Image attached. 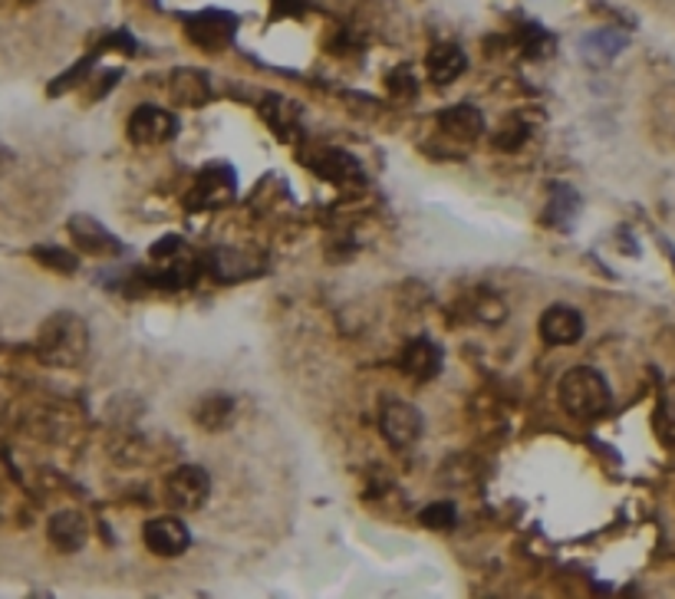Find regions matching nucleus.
<instances>
[{
    "instance_id": "f257e3e1",
    "label": "nucleus",
    "mask_w": 675,
    "mask_h": 599,
    "mask_svg": "<svg viewBox=\"0 0 675 599\" xmlns=\"http://www.w3.org/2000/svg\"><path fill=\"white\" fill-rule=\"evenodd\" d=\"M36 356L53 369H73L89 356V326L73 309H56L36 333Z\"/></svg>"
},
{
    "instance_id": "f03ea898",
    "label": "nucleus",
    "mask_w": 675,
    "mask_h": 599,
    "mask_svg": "<svg viewBox=\"0 0 675 599\" xmlns=\"http://www.w3.org/2000/svg\"><path fill=\"white\" fill-rule=\"evenodd\" d=\"M557 402L564 405L567 415H574L580 422H594L613 409V392H610V382L603 379L600 369L577 366V369L564 372V379L557 385Z\"/></svg>"
},
{
    "instance_id": "7ed1b4c3",
    "label": "nucleus",
    "mask_w": 675,
    "mask_h": 599,
    "mask_svg": "<svg viewBox=\"0 0 675 599\" xmlns=\"http://www.w3.org/2000/svg\"><path fill=\"white\" fill-rule=\"evenodd\" d=\"M152 264H155V284L162 287H188L198 274V264L182 238H165L152 248Z\"/></svg>"
},
{
    "instance_id": "20e7f679",
    "label": "nucleus",
    "mask_w": 675,
    "mask_h": 599,
    "mask_svg": "<svg viewBox=\"0 0 675 599\" xmlns=\"http://www.w3.org/2000/svg\"><path fill=\"white\" fill-rule=\"evenodd\" d=\"M185 30H188V40L208 53H218L225 46H231L235 33H238V17L228 13V10H218V7H208V10H198V13H188L185 17Z\"/></svg>"
},
{
    "instance_id": "39448f33",
    "label": "nucleus",
    "mask_w": 675,
    "mask_h": 599,
    "mask_svg": "<svg viewBox=\"0 0 675 599\" xmlns=\"http://www.w3.org/2000/svg\"><path fill=\"white\" fill-rule=\"evenodd\" d=\"M211 498V478L198 465H182L165 478V501L175 511H202Z\"/></svg>"
},
{
    "instance_id": "423d86ee",
    "label": "nucleus",
    "mask_w": 675,
    "mask_h": 599,
    "mask_svg": "<svg viewBox=\"0 0 675 599\" xmlns=\"http://www.w3.org/2000/svg\"><path fill=\"white\" fill-rule=\"evenodd\" d=\"M379 428L392 448H409L422 438V415L405 399H385L379 412Z\"/></svg>"
},
{
    "instance_id": "0eeeda50",
    "label": "nucleus",
    "mask_w": 675,
    "mask_h": 599,
    "mask_svg": "<svg viewBox=\"0 0 675 599\" xmlns=\"http://www.w3.org/2000/svg\"><path fill=\"white\" fill-rule=\"evenodd\" d=\"M142 541H145L149 554L172 560V557H182V554L192 547V531H188V524H185L182 518L165 514V518H152V521L145 524Z\"/></svg>"
},
{
    "instance_id": "6e6552de",
    "label": "nucleus",
    "mask_w": 675,
    "mask_h": 599,
    "mask_svg": "<svg viewBox=\"0 0 675 599\" xmlns=\"http://www.w3.org/2000/svg\"><path fill=\"white\" fill-rule=\"evenodd\" d=\"M66 231H69L73 244H76L83 254H92V258H119V254H122V241H119L112 231H106V228H102L96 218H89V215H73L69 225H66Z\"/></svg>"
},
{
    "instance_id": "1a4fd4ad",
    "label": "nucleus",
    "mask_w": 675,
    "mask_h": 599,
    "mask_svg": "<svg viewBox=\"0 0 675 599\" xmlns=\"http://www.w3.org/2000/svg\"><path fill=\"white\" fill-rule=\"evenodd\" d=\"M584 313L567 303H554L541 313V339L547 346H574L584 339Z\"/></svg>"
},
{
    "instance_id": "9d476101",
    "label": "nucleus",
    "mask_w": 675,
    "mask_h": 599,
    "mask_svg": "<svg viewBox=\"0 0 675 599\" xmlns=\"http://www.w3.org/2000/svg\"><path fill=\"white\" fill-rule=\"evenodd\" d=\"M178 122L172 112L159 109V106H139L129 116V139L135 145H155V142H168L175 135Z\"/></svg>"
},
{
    "instance_id": "9b49d317",
    "label": "nucleus",
    "mask_w": 675,
    "mask_h": 599,
    "mask_svg": "<svg viewBox=\"0 0 675 599\" xmlns=\"http://www.w3.org/2000/svg\"><path fill=\"white\" fill-rule=\"evenodd\" d=\"M235 188H238L235 172L228 165H211V168L202 172L188 205L192 208H221V205H228L235 198Z\"/></svg>"
},
{
    "instance_id": "f8f14e48",
    "label": "nucleus",
    "mask_w": 675,
    "mask_h": 599,
    "mask_svg": "<svg viewBox=\"0 0 675 599\" xmlns=\"http://www.w3.org/2000/svg\"><path fill=\"white\" fill-rule=\"evenodd\" d=\"M46 537H50V544L59 551V554H76V551H83L86 547V541H89V524H86V518L79 514V511H56L50 521H46Z\"/></svg>"
},
{
    "instance_id": "ddd939ff",
    "label": "nucleus",
    "mask_w": 675,
    "mask_h": 599,
    "mask_svg": "<svg viewBox=\"0 0 675 599\" xmlns=\"http://www.w3.org/2000/svg\"><path fill=\"white\" fill-rule=\"evenodd\" d=\"M438 126L448 139L455 142H471L485 132V116L478 106H468V102H458V106H448L438 112Z\"/></svg>"
},
{
    "instance_id": "4468645a",
    "label": "nucleus",
    "mask_w": 675,
    "mask_h": 599,
    "mask_svg": "<svg viewBox=\"0 0 675 599\" xmlns=\"http://www.w3.org/2000/svg\"><path fill=\"white\" fill-rule=\"evenodd\" d=\"M465 66H468V56H465V50L455 46V43H438V46H432L428 56H425V73H428V79L438 83V86L455 83V79L465 73Z\"/></svg>"
},
{
    "instance_id": "2eb2a0df",
    "label": "nucleus",
    "mask_w": 675,
    "mask_h": 599,
    "mask_svg": "<svg viewBox=\"0 0 675 599\" xmlns=\"http://www.w3.org/2000/svg\"><path fill=\"white\" fill-rule=\"evenodd\" d=\"M399 369L412 379H432L442 369V349L432 339H412L399 356Z\"/></svg>"
},
{
    "instance_id": "dca6fc26",
    "label": "nucleus",
    "mask_w": 675,
    "mask_h": 599,
    "mask_svg": "<svg viewBox=\"0 0 675 599\" xmlns=\"http://www.w3.org/2000/svg\"><path fill=\"white\" fill-rule=\"evenodd\" d=\"M314 168H317V172H320L327 182L342 185V188H349V185H362V182H366V175H362L359 162H356L349 152H339V149H327V152H320V155H317V162H314Z\"/></svg>"
},
{
    "instance_id": "f3484780",
    "label": "nucleus",
    "mask_w": 675,
    "mask_h": 599,
    "mask_svg": "<svg viewBox=\"0 0 675 599\" xmlns=\"http://www.w3.org/2000/svg\"><path fill=\"white\" fill-rule=\"evenodd\" d=\"M172 96H175V102L185 106V109L205 106L208 96H211L208 76L198 73V69H175V73H172Z\"/></svg>"
},
{
    "instance_id": "a211bd4d",
    "label": "nucleus",
    "mask_w": 675,
    "mask_h": 599,
    "mask_svg": "<svg viewBox=\"0 0 675 599\" xmlns=\"http://www.w3.org/2000/svg\"><path fill=\"white\" fill-rule=\"evenodd\" d=\"M258 271H261V264L251 261V258L241 254V251L218 248V251L211 254V274H215L218 281H225V284H231V281H248V277H254Z\"/></svg>"
},
{
    "instance_id": "6ab92c4d",
    "label": "nucleus",
    "mask_w": 675,
    "mask_h": 599,
    "mask_svg": "<svg viewBox=\"0 0 675 599\" xmlns=\"http://www.w3.org/2000/svg\"><path fill=\"white\" fill-rule=\"evenodd\" d=\"M627 43H630L627 33H620V30H594V33L584 36L580 50H584V56H587L594 66H600V63L617 59V56L627 50Z\"/></svg>"
},
{
    "instance_id": "aec40b11",
    "label": "nucleus",
    "mask_w": 675,
    "mask_h": 599,
    "mask_svg": "<svg viewBox=\"0 0 675 599\" xmlns=\"http://www.w3.org/2000/svg\"><path fill=\"white\" fill-rule=\"evenodd\" d=\"M235 412H238L235 399H228V395H208V399L198 402L195 422H198L205 432H225V428L235 422Z\"/></svg>"
},
{
    "instance_id": "412c9836",
    "label": "nucleus",
    "mask_w": 675,
    "mask_h": 599,
    "mask_svg": "<svg viewBox=\"0 0 675 599\" xmlns=\"http://www.w3.org/2000/svg\"><path fill=\"white\" fill-rule=\"evenodd\" d=\"M577 215H580V195L574 188H567V185H554L551 202H547V225H554L560 231H570Z\"/></svg>"
},
{
    "instance_id": "4be33fe9",
    "label": "nucleus",
    "mask_w": 675,
    "mask_h": 599,
    "mask_svg": "<svg viewBox=\"0 0 675 599\" xmlns=\"http://www.w3.org/2000/svg\"><path fill=\"white\" fill-rule=\"evenodd\" d=\"M418 521H422L428 531H451L455 521H458V511H455L451 501H435V504H428V508L418 514Z\"/></svg>"
},
{
    "instance_id": "5701e85b",
    "label": "nucleus",
    "mask_w": 675,
    "mask_h": 599,
    "mask_svg": "<svg viewBox=\"0 0 675 599\" xmlns=\"http://www.w3.org/2000/svg\"><path fill=\"white\" fill-rule=\"evenodd\" d=\"M33 258H36L40 264H46L50 271H56V274H76V268H79L76 254H69V251H63V248H36Z\"/></svg>"
},
{
    "instance_id": "b1692460",
    "label": "nucleus",
    "mask_w": 675,
    "mask_h": 599,
    "mask_svg": "<svg viewBox=\"0 0 675 599\" xmlns=\"http://www.w3.org/2000/svg\"><path fill=\"white\" fill-rule=\"evenodd\" d=\"M412 76H409V69H399V73H392L389 76V89H395V92H402V96H409L412 92Z\"/></svg>"
}]
</instances>
